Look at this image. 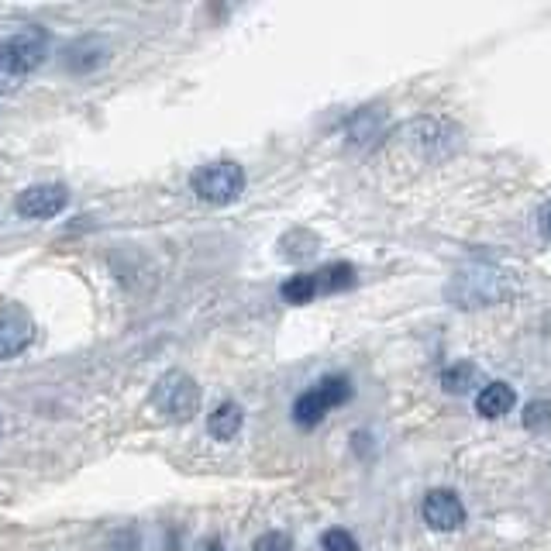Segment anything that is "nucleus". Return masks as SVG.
I'll list each match as a JSON object with an SVG mask.
<instances>
[{
  "instance_id": "f257e3e1",
  "label": "nucleus",
  "mask_w": 551,
  "mask_h": 551,
  "mask_svg": "<svg viewBox=\"0 0 551 551\" xmlns=\"http://www.w3.org/2000/svg\"><path fill=\"white\" fill-rule=\"evenodd\" d=\"M521 293V283L510 269L490 266V262H476V266L462 269L448 283V300L462 310H479V307H496L507 304Z\"/></svg>"
},
{
  "instance_id": "f03ea898",
  "label": "nucleus",
  "mask_w": 551,
  "mask_h": 551,
  "mask_svg": "<svg viewBox=\"0 0 551 551\" xmlns=\"http://www.w3.org/2000/svg\"><path fill=\"white\" fill-rule=\"evenodd\" d=\"M149 400H152L155 414H162L173 424H186L200 414V386H197V379L183 369L162 372V376L155 379Z\"/></svg>"
},
{
  "instance_id": "7ed1b4c3",
  "label": "nucleus",
  "mask_w": 551,
  "mask_h": 551,
  "mask_svg": "<svg viewBox=\"0 0 551 551\" xmlns=\"http://www.w3.org/2000/svg\"><path fill=\"white\" fill-rule=\"evenodd\" d=\"M190 190L200 204L207 207H228L245 193V169L231 159H217L207 166H197L190 176Z\"/></svg>"
},
{
  "instance_id": "20e7f679",
  "label": "nucleus",
  "mask_w": 551,
  "mask_h": 551,
  "mask_svg": "<svg viewBox=\"0 0 551 551\" xmlns=\"http://www.w3.org/2000/svg\"><path fill=\"white\" fill-rule=\"evenodd\" d=\"M45 52H49V35L42 28H21L14 35H4L0 38V80H25L45 62Z\"/></svg>"
},
{
  "instance_id": "39448f33",
  "label": "nucleus",
  "mask_w": 551,
  "mask_h": 551,
  "mask_svg": "<svg viewBox=\"0 0 551 551\" xmlns=\"http://www.w3.org/2000/svg\"><path fill=\"white\" fill-rule=\"evenodd\" d=\"M352 379L348 376H324L317 379L310 390L300 393L297 400H293V424L297 428H317V424L324 421V417L331 414L335 407H345L348 400H352Z\"/></svg>"
},
{
  "instance_id": "423d86ee",
  "label": "nucleus",
  "mask_w": 551,
  "mask_h": 551,
  "mask_svg": "<svg viewBox=\"0 0 551 551\" xmlns=\"http://www.w3.org/2000/svg\"><path fill=\"white\" fill-rule=\"evenodd\" d=\"M403 138H407L410 149H417L424 159L438 162V159H448V155L459 152L462 128L448 118H417L403 128Z\"/></svg>"
},
{
  "instance_id": "0eeeda50",
  "label": "nucleus",
  "mask_w": 551,
  "mask_h": 551,
  "mask_svg": "<svg viewBox=\"0 0 551 551\" xmlns=\"http://www.w3.org/2000/svg\"><path fill=\"white\" fill-rule=\"evenodd\" d=\"M31 341H35V317L28 314V307L14 300L0 304V362L18 359Z\"/></svg>"
},
{
  "instance_id": "6e6552de",
  "label": "nucleus",
  "mask_w": 551,
  "mask_h": 551,
  "mask_svg": "<svg viewBox=\"0 0 551 551\" xmlns=\"http://www.w3.org/2000/svg\"><path fill=\"white\" fill-rule=\"evenodd\" d=\"M66 204L69 190L62 183H35L18 193L14 211H18V217H25V221H52V217L66 211Z\"/></svg>"
},
{
  "instance_id": "1a4fd4ad",
  "label": "nucleus",
  "mask_w": 551,
  "mask_h": 551,
  "mask_svg": "<svg viewBox=\"0 0 551 551\" xmlns=\"http://www.w3.org/2000/svg\"><path fill=\"white\" fill-rule=\"evenodd\" d=\"M421 514L431 531H459L465 524V507L452 490H431L421 503Z\"/></svg>"
},
{
  "instance_id": "9d476101",
  "label": "nucleus",
  "mask_w": 551,
  "mask_h": 551,
  "mask_svg": "<svg viewBox=\"0 0 551 551\" xmlns=\"http://www.w3.org/2000/svg\"><path fill=\"white\" fill-rule=\"evenodd\" d=\"M107 62V42L100 35H83L62 49V69L73 76H90Z\"/></svg>"
},
{
  "instance_id": "9b49d317",
  "label": "nucleus",
  "mask_w": 551,
  "mask_h": 551,
  "mask_svg": "<svg viewBox=\"0 0 551 551\" xmlns=\"http://www.w3.org/2000/svg\"><path fill=\"white\" fill-rule=\"evenodd\" d=\"M386 128V111L383 107H362V111H355L352 118L345 124V135L352 145H359V149H366V145L376 142L379 135H383Z\"/></svg>"
},
{
  "instance_id": "f8f14e48",
  "label": "nucleus",
  "mask_w": 551,
  "mask_h": 551,
  "mask_svg": "<svg viewBox=\"0 0 551 551\" xmlns=\"http://www.w3.org/2000/svg\"><path fill=\"white\" fill-rule=\"evenodd\" d=\"M514 403H517V393H514V386L510 383H486L483 390L476 393V414L496 421V417L510 414Z\"/></svg>"
},
{
  "instance_id": "ddd939ff",
  "label": "nucleus",
  "mask_w": 551,
  "mask_h": 551,
  "mask_svg": "<svg viewBox=\"0 0 551 551\" xmlns=\"http://www.w3.org/2000/svg\"><path fill=\"white\" fill-rule=\"evenodd\" d=\"M245 424V410L238 407V403L224 400L221 407L211 414V421H207V431H211L214 441H235L238 431H242Z\"/></svg>"
},
{
  "instance_id": "4468645a",
  "label": "nucleus",
  "mask_w": 551,
  "mask_h": 551,
  "mask_svg": "<svg viewBox=\"0 0 551 551\" xmlns=\"http://www.w3.org/2000/svg\"><path fill=\"white\" fill-rule=\"evenodd\" d=\"M314 283H317V297H321V293L352 290V286H355V266H352V262H331V266L317 269Z\"/></svg>"
},
{
  "instance_id": "2eb2a0df",
  "label": "nucleus",
  "mask_w": 551,
  "mask_h": 551,
  "mask_svg": "<svg viewBox=\"0 0 551 551\" xmlns=\"http://www.w3.org/2000/svg\"><path fill=\"white\" fill-rule=\"evenodd\" d=\"M279 297H283L286 304H310V300L317 297L314 273H297V276L283 279V286H279Z\"/></svg>"
},
{
  "instance_id": "dca6fc26",
  "label": "nucleus",
  "mask_w": 551,
  "mask_h": 551,
  "mask_svg": "<svg viewBox=\"0 0 551 551\" xmlns=\"http://www.w3.org/2000/svg\"><path fill=\"white\" fill-rule=\"evenodd\" d=\"M476 383H479V369L472 366V362H455V366L441 369V386H445L448 393H465Z\"/></svg>"
},
{
  "instance_id": "f3484780",
  "label": "nucleus",
  "mask_w": 551,
  "mask_h": 551,
  "mask_svg": "<svg viewBox=\"0 0 551 551\" xmlns=\"http://www.w3.org/2000/svg\"><path fill=\"white\" fill-rule=\"evenodd\" d=\"M551 424V400H531L524 407V428L541 431Z\"/></svg>"
},
{
  "instance_id": "a211bd4d",
  "label": "nucleus",
  "mask_w": 551,
  "mask_h": 551,
  "mask_svg": "<svg viewBox=\"0 0 551 551\" xmlns=\"http://www.w3.org/2000/svg\"><path fill=\"white\" fill-rule=\"evenodd\" d=\"M321 548L324 551H359V541L345 531V527H331L321 534Z\"/></svg>"
},
{
  "instance_id": "6ab92c4d",
  "label": "nucleus",
  "mask_w": 551,
  "mask_h": 551,
  "mask_svg": "<svg viewBox=\"0 0 551 551\" xmlns=\"http://www.w3.org/2000/svg\"><path fill=\"white\" fill-rule=\"evenodd\" d=\"M252 551H293V541H290V534L286 531H266V534L255 538Z\"/></svg>"
},
{
  "instance_id": "aec40b11",
  "label": "nucleus",
  "mask_w": 551,
  "mask_h": 551,
  "mask_svg": "<svg viewBox=\"0 0 551 551\" xmlns=\"http://www.w3.org/2000/svg\"><path fill=\"white\" fill-rule=\"evenodd\" d=\"M538 228H541V235L551 238V200L538 211Z\"/></svg>"
},
{
  "instance_id": "412c9836",
  "label": "nucleus",
  "mask_w": 551,
  "mask_h": 551,
  "mask_svg": "<svg viewBox=\"0 0 551 551\" xmlns=\"http://www.w3.org/2000/svg\"><path fill=\"white\" fill-rule=\"evenodd\" d=\"M200 551H224V548H221V541H204V548Z\"/></svg>"
}]
</instances>
